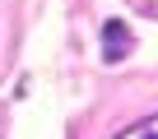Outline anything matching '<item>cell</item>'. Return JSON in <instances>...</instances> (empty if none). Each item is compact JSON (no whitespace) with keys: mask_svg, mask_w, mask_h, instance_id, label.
Masks as SVG:
<instances>
[{"mask_svg":"<svg viewBox=\"0 0 158 139\" xmlns=\"http://www.w3.org/2000/svg\"><path fill=\"white\" fill-rule=\"evenodd\" d=\"M130 51H135V33L121 19H107L102 23V60H126Z\"/></svg>","mask_w":158,"mask_h":139,"instance_id":"obj_1","label":"cell"},{"mask_svg":"<svg viewBox=\"0 0 158 139\" xmlns=\"http://www.w3.org/2000/svg\"><path fill=\"white\" fill-rule=\"evenodd\" d=\"M116 139H158V116H144L139 125H130V130H121Z\"/></svg>","mask_w":158,"mask_h":139,"instance_id":"obj_2","label":"cell"}]
</instances>
